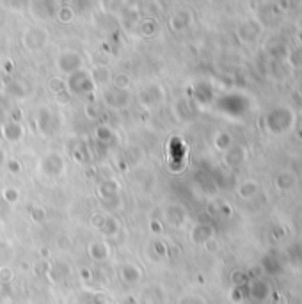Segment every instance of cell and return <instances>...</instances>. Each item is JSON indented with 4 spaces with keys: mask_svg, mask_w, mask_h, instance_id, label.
I'll list each match as a JSON object with an SVG mask.
<instances>
[{
    "mask_svg": "<svg viewBox=\"0 0 302 304\" xmlns=\"http://www.w3.org/2000/svg\"><path fill=\"white\" fill-rule=\"evenodd\" d=\"M84 59L80 54L77 52H62L57 59V68L66 75H73V73L82 71Z\"/></svg>",
    "mask_w": 302,
    "mask_h": 304,
    "instance_id": "6da1fadb",
    "label": "cell"
},
{
    "mask_svg": "<svg viewBox=\"0 0 302 304\" xmlns=\"http://www.w3.org/2000/svg\"><path fill=\"white\" fill-rule=\"evenodd\" d=\"M41 169L43 173L50 174V176H57L64 171V160H62L61 155L57 153H48L45 159L41 160Z\"/></svg>",
    "mask_w": 302,
    "mask_h": 304,
    "instance_id": "7a4b0ae2",
    "label": "cell"
},
{
    "mask_svg": "<svg viewBox=\"0 0 302 304\" xmlns=\"http://www.w3.org/2000/svg\"><path fill=\"white\" fill-rule=\"evenodd\" d=\"M0 132H2V139H6L9 142H18L23 137V126L14 121L0 123Z\"/></svg>",
    "mask_w": 302,
    "mask_h": 304,
    "instance_id": "3957f363",
    "label": "cell"
},
{
    "mask_svg": "<svg viewBox=\"0 0 302 304\" xmlns=\"http://www.w3.org/2000/svg\"><path fill=\"white\" fill-rule=\"evenodd\" d=\"M45 43H46V32L43 31V29H38V27L31 29V31L27 32V36H25V45L31 50L41 48Z\"/></svg>",
    "mask_w": 302,
    "mask_h": 304,
    "instance_id": "277c9868",
    "label": "cell"
},
{
    "mask_svg": "<svg viewBox=\"0 0 302 304\" xmlns=\"http://www.w3.org/2000/svg\"><path fill=\"white\" fill-rule=\"evenodd\" d=\"M87 252H89V256L93 260H96V262H103V260L109 258L110 255V249L109 245L105 242H102V240H96V242H91L89 247H87Z\"/></svg>",
    "mask_w": 302,
    "mask_h": 304,
    "instance_id": "5b68a950",
    "label": "cell"
},
{
    "mask_svg": "<svg viewBox=\"0 0 302 304\" xmlns=\"http://www.w3.org/2000/svg\"><path fill=\"white\" fill-rule=\"evenodd\" d=\"M105 100L107 104L110 105V107H116V109H121L124 107V105L128 104V91H117V89H112L110 93L105 94Z\"/></svg>",
    "mask_w": 302,
    "mask_h": 304,
    "instance_id": "8992f818",
    "label": "cell"
},
{
    "mask_svg": "<svg viewBox=\"0 0 302 304\" xmlns=\"http://www.w3.org/2000/svg\"><path fill=\"white\" fill-rule=\"evenodd\" d=\"M117 190H119V185H117V182H114V180H103L100 183V187H98V194H100V197L105 201L114 199Z\"/></svg>",
    "mask_w": 302,
    "mask_h": 304,
    "instance_id": "52a82bcc",
    "label": "cell"
},
{
    "mask_svg": "<svg viewBox=\"0 0 302 304\" xmlns=\"http://www.w3.org/2000/svg\"><path fill=\"white\" fill-rule=\"evenodd\" d=\"M89 77H91V82H96L100 84V86L107 84L109 80H112V73H110V69L107 68V66H96L94 69H91Z\"/></svg>",
    "mask_w": 302,
    "mask_h": 304,
    "instance_id": "ba28073f",
    "label": "cell"
},
{
    "mask_svg": "<svg viewBox=\"0 0 302 304\" xmlns=\"http://www.w3.org/2000/svg\"><path fill=\"white\" fill-rule=\"evenodd\" d=\"M142 276V270L139 269L137 265H134V263H128V265H124L123 269H121V277H123L127 283H137L139 280H141Z\"/></svg>",
    "mask_w": 302,
    "mask_h": 304,
    "instance_id": "9c48e42d",
    "label": "cell"
},
{
    "mask_svg": "<svg viewBox=\"0 0 302 304\" xmlns=\"http://www.w3.org/2000/svg\"><path fill=\"white\" fill-rule=\"evenodd\" d=\"M77 75H79L80 80L69 82V86H71L73 93L80 94V93H86V91H89L91 89V77L87 75V73H84V71H79Z\"/></svg>",
    "mask_w": 302,
    "mask_h": 304,
    "instance_id": "30bf717a",
    "label": "cell"
},
{
    "mask_svg": "<svg viewBox=\"0 0 302 304\" xmlns=\"http://www.w3.org/2000/svg\"><path fill=\"white\" fill-rule=\"evenodd\" d=\"M112 84H114V89L117 91H128L132 86V79L128 73H117V75L112 77Z\"/></svg>",
    "mask_w": 302,
    "mask_h": 304,
    "instance_id": "8fae6325",
    "label": "cell"
},
{
    "mask_svg": "<svg viewBox=\"0 0 302 304\" xmlns=\"http://www.w3.org/2000/svg\"><path fill=\"white\" fill-rule=\"evenodd\" d=\"M69 269L66 263H54V265H50V270H48V277L52 281H59L62 280L64 276H68Z\"/></svg>",
    "mask_w": 302,
    "mask_h": 304,
    "instance_id": "7c38bea8",
    "label": "cell"
},
{
    "mask_svg": "<svg viewBox=\"0 0 302 304\" xmlns=\"http://www.w3.org/2000/svg\"><path fill=\"white\" fill-rule=\"evenodd\" d=\"M73 18H75V11H73V7L69 6H61L57 9V20L61 21V23H69V21H73Z\"/></svg>",
    "mask_w": 302,
    "mask_h": 304,
    "instance_id": "4fadbf2b",
    "label": "cell"
},
{
    "mask_svg": "<svg viewBox=\"0 0 302 304\" xmlns=\"http://www.w3.org/2000/svg\"><path fill=\"white\" fill-rule=\"evenodd\" d=\"M139 29H141V34L146 38H151L155 32L158 31V25L155 23V20H142L139 21Z\"/></svg>",
    "mask_w": 302,
    "mask_h": 304,
    "instance_id": "5bb4252c",
    "label": "cell"
},
{
    "mask_svg": "<svg viewBox=\"0 0 302 304\" xmlns=\"http://www.w3.org/2000/svg\"><path fill=\"white\" fill-rule=\"evenodd\" d=\"M183 18H189V13H185V11H180V13H176L174 16L171 18V29L180 31V29H183L185 25H189V20H183Z\"/></svg>",
    "mask_w": 302,
    "mask_h": 304,
    "instance_id": "9a60e30c",
    "label": "cell"
},
{
    "mask_svg": "<svg viewBox=\"0 0 302 304\" xmlns=\"http://www.w3.org/2000/svg\"><path fill=\"white\" fill-rule=\"evenodd\" d=\"M2 197L6 203L14 205L20 199V192H18V189H14V187H6V189L2 190Z\"/></svg>",
    "mask_w": 302,
    "mask_h": 304,
    "instance_id": "2e32d148",
    "label": "cell"
},
{
    "mask_svg": "<svg viewBox=\"0 0 302 304\" xmlns=\"http://www.w3.org/2000/svg\"><path fill=\"white\" fill-rule=\"evenodd\" d=\"M96 137L100 139L103 142H109L110 139L114 137V132L110 126H107V124H100V126L96 128Z\"/></svg>",
    "mask_w": 302,
    "mask_h": 304,
    "instance_id": "e0dca14e",
    "label": "cell"
},
{
    "mask_svg": "<svg viewBox=\"0 0 302 304\" xmlns=\"http://www.w3.org/2000/svg\"><path fill=\"white\" fill-rule=\"evenodd\" d=\"M100 232H102L105 237H112L114 233L117 232V221H114L112 217H107L105 224L102 226V230H100Z\"/></svg>",
    "mask_w": 302,
    "mask_h": 304,
    "instance_id": "ac0fdd59",
    "label": "cell"
},
{
    "mask_svg": "<svg viewBox=\"0 0 302 304\" xmlns=\"http://www.w3.org/2000/svg\"><path fill=\"white\" fill-rule=\"evenodd\" d=\"M48 87H50V91L52 93H61V91H64L66 89V82L62 79H59V77H54V79L50 80V84H48Z\"/></svg>",
    "mask_w": 302,
    "mask_h": 304,
    "instance_id": "d6986e66",
    "label": "cell"
},
{
    "mask_svg": "<svg viewBox=\"0 0 302 304\" xmlns=\"http://www.w3.org/2000/svg\"><path fill=\"white\" fill-rule=\"evenodd\" d=\"M13 277H14L13 269H9V267H2V269H0V283H2V285L11 283V281H13Z\"/></svg>",
    "mask_w": 302,
    "mask_h": 304,
    "instance_id": "ffe728a7",
    "label": "cell"
},
{
    "mask_svg": "<svg viewBox=\"0 0 302 304\" xmlns=\"http://www.w3.org/2000/svg\"><path fill=\"white\" fill-rule=\"evenodd\" d=\"M69 100H71V93H69L68 89H64V91H61V93L55 94V102H57V104H61V105L69 104Z\"/></svg>",
    "mask_w": 302,
    "mask_h": 304,
    "instance_id": "44dd1931",
    "label": "cell"
},
{
    "mask_svg": "<svg viewBox=\"0 0 302 304\" xmlns=\"http://www.w3.org/2000/svg\"><path fill=\"white\" fill-rule=\"evenodd\" d=\"M105 221H107V215H102V214L93 215V219H91V222H93V226L96 230H102V226L105 224Z\"/></svg>",
    "mask_w": 302,
    "mask_h": 304,
    "instance_id": "7402d4cb",
    "label": "cell"
},
{
    "mask_svg": "<svg viewBox=\"0 0 302 304\" xmlns=\"http://www.w3.org/2000/svg\"><path fill=\"white\" fill-rule=\"evenodd\" d=\"M7 167H9L11 173H20L21 171V164L18 162V160H9V162H7Z\"/></svg>",
    "mask_w": 302,
    "mask_h": 304,
    "instance_id": "603a6c76",
    "label": "cell"
},
{
    "mask_svg": "<svg viewBox=\"0 0 302 304\" xmlns=\"http://www.w3.org/2000/svg\"><path fill=\"white\" fill-rule=\"evenodd\" d=\"M32 219H34L36 222L43 221V219H45V210H43V208H34V212H32Z\"/></svg>",
    "mask_w": 302,
    "mask_h": 304,
    "instance_id": "cb8c5ba5",
    "label": "cell"
},
{
    "mask_svg": "<svg viewBox=\"0 0 302 304\" xmlns=\"http://www.w3.org/2000/svg\"><path fill=\"white\" fill-rule=\"evenodd\" d=\"M149 226H151V232H153V233H158V235L162 233V224L158 221H151Z\"/></svg>",
    "mask_w": 302,
    "mask_h": 304,
    "instance_id": "d4e9b609",
    "label": "cell"
},
{
    "mask_svg": "<svg viewBox=\"0 0 302 304\" xmlns=\"http://www.w3.org/2000/svg\"><path fill=\"white\" fill-rule=\"evenodd\" d=\"M155 249H157V252L158 255H165V245H164V242H155Z\"/></svg>",
    "mask_w": 302,
    "mask_h": 304,
    "instance_id": "484cf974",
    "label": "cell"
},
{
    "mask_svg": "<svg viewBox=\"0 0 302 304\" xmlns=\"http://www.w3.org/2000/svg\"><path fill=\"white\" fill-rule=\"evenodd\" d=\"M80 276H82V280H91V270L89 269H80Z\"/></svg>",
    "mask_w": 302,
    "mask_h": 304,
    "instance_id": "4316f807",
    "label": "cell"
},
{
    "mask_svg": "<svg viewBox=\"0 0 302 304\" xmlns=\"http://www.w3.org/2000/svg\"><path fill=\"white\" fill-rule=\"evenodd\" d=\"M87 112H89V116H91V118H94V116H96V111H94V107H93V105H89V107H87L86 114H87Z\"/></svg>",
    "mask_w": 302,
    "mask_h": 304,
    "instance_id": "83f0119b",
    "label": "cell"
},
{
    "mask_svg": "<svg viewBox=\"0 0 302 304\" xmlns=\"http://www.w3.org/2000/svg\"><path fill=\"white\" fill-rule=\"evenodd\" d=\"M4 162V149H0V166H2Z\"/></svg>",
    "mask_w": 302,
    "mask_h": 304,
    "instance_id": "f1b7e54d",
    "label": "cell"
},
{
    "mask_svg": "<svg viewBox=\"0 0 302 304\" xmlns=\"http://www.w3.org/2000/svg\"><path fill=\"white\" fill-rule=\"evenodd\" d=\"M41 256H48V249H41Z\"/></svg>",
    "mask_w": 302,
    "mask_h": 304,
    "instance_id": "f546056e",
    "label": "cell"
},
{
    "mask_svg": "<svg viewBox=\"0 0 302 304\" xmlns=\"http://www.w3.org/2000/svg\"><path fill=\"white\" fill-rule=\"evenodd\" d=\"M0 139H2V132H0Z\"/></svg>",
    "mask_w": 302,
    "mask_h": 304,
    "instance_id": "4dcf8cb0",
    "label": "cell"
}]
</instances>
